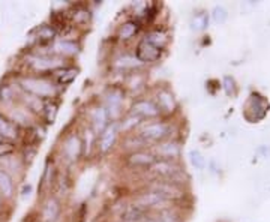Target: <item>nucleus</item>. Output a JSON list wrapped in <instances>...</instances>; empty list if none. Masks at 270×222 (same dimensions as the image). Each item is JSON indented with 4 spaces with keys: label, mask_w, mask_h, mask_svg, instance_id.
I'll return each instance as SVG.
<instances>
[{
    "label": "nucleus",
    "mask_w": 270,
    "mask_h": 222,
    "mask_svg": "<svg viewBox=\"0 0 270 222\" xmlns=\"http://www.w3.org/2000/svg\"><path fill=\"white\" fill-rule=\"evenodd\" d=\"M0 195L5 198H11L14 195V182L12 177L0 166Z\"/></svg>",
    "instance_id": "21"
},
{
    "label": "nucleus",
    "mask_w": 270,
    "mask_h": 222,
    "mask_svg": "<svg viewBox=\"0 0 270 222\" xmlns=\"http://www.w3.org/2000/svg\"><path fill=\"white\" fill-rule=\"evenodd\" d=\"M267 111H269L267 101L257 93H252L245 105V117L251 122H258L267 114Z\"/></svg>",
    "instance_id": "7"
},
{
    "label": "nucleus",
    "mask_w": 270,
    "mask_h": 222,
    "mask_svg": "<svg viewBox=\"0 0 270 222\" xmlns=\"http://www.w3.org/2000/svg\"><path fill=\"white\" fill-rule=\"evenodd\" d=\"M143 39L147 41L149 44H152L153 47L162 50V51H164V48H165V45H167V42H168V36H167V33L162 32V30H152V32H149Z\"/></svg>",
    "instance_id": "22"
},
{
    "label": "nucleus",
    "mask_w": 270,
    "mask_h": 222,
    "mask_svg": "<svg viewBox=\"0 0 270 222\" xmlns=\"http://www.w3.org/2000/svg\"><path fill=\"white\" fill-rule=\"evenodd\" d=\"M132 204H135V206H138V207H141V209H144L147 212H150V210H158L159 212V210H164V209H170L168 204H173V203L168 201L167 198H164L159 194L146 189L144 192L135 195Z\"/></svg>",
    "instance_id": "4"
},
{
    "label": "nucleus",
    "mask_w": 270,
    "mask_h": 222,
    "mask_svg": "<svg viewBox=\"0 0 270 222\" xmlns=\"http://www.w3.org/2000/svg\"><path fill=\"white\" fill-rule=\"evenodd\" d=\"M222 89H224V92H225L227 96H231V98L236 96L237 92H239V86H237L234 77H231V75H225L224 80H222Z\"/></svg>",
    "instance_id": "28"
},
{
    "label": "nucleus",
    "mask_w": 270,
    "mask_h": 222,
    "mask_svg": "<svg viewBox=\"0 0 270 222\" xmlns=\"http://www.w3.org/2000/svg\"><path fill=\"white\" fill-rule=\"evenodd\" d=\"M156 218L161 222H182L180 216H179L174 210H171V209L159 210L158 215H156Z\"/></svg>",
    "instance_id": "30"
},
{
    "label": "nucleus",
    "mask_w": 270,
    "mask_h": 222,
    "mask_svg": "<svg viewBox=\"0 0 270 222\" xmlns=\"http://www.w3.org/2000/svg\"><path fill=\"white\" fill-rule=\"evenodd\" d=\"M128 165L132 168H140V170H149L150 166L156 162V156L150 152V150H138V152H132L128 155L126 158Z\"/></svg>",
    "instance_id": "12"
},
{
    "label": "nucleus",
    "mask_w": 270,
    "mask_h": 222,
    "mask_svg": "<svg viewBox=\"0 0 270 222\" xmlns=\"http://www.w3.org/2000/svg\"><path fill=\"white\" fill-rule=\"evenodd\" d=\"M78 74L77 68H60L57 71H54V77L57 80L59 84H69L75 80Z\"/></svg>",
    "instance_id": "23"
},
{
    "label": "nucleus",
    "mask_w": 270,
    "mask_h": 222,
    "mask_svg": "<svg viewBox=\"0 0 270 222\" xmlns=\"http://www.w3.org/2000/svg\"><path fill=\"white\" fill-rule=\"evenodd\" d=\"M63 156L68 162H75L80 159L83 153V141L77 134H71L69 137L65 138L63 141Z\"/></svg>",
    "instance_id": "11"
},
{
    "label": "nucleus",
    "mask_w": 270,
    "mask_h": 222,
    "mask_svg": "<svg viewBox=\"0 0 270 222\" xmlns=\"http://www.w3.org/2000/svg\"><path fill=\"white\" fill-rule=\"evenodd\" d=\"M140 125H141V119L138 116L129 114L125 120H122V123H119V132H132Z\"/></svg>",
    "instance_id": "26"
},
{
    "label": "nucleus",
    "mask_w": 270,
    "mask_h": 222,
    "mask_svg": "<svg viewBox=\"0 0 270 222\" xmlns=\"http://www.w3.org/2000/svg\"><path fill=\"white\" fill-rule=\"evenodd\" d=\"M129 114H134V116H138L141 120L143 119H156L161 116V111L158 108V105L155 104V101L152 99H138L132 104V108Z\"/></svg>",
    "instance_id": "10"
},
{
    "label": "nucleus",
    "mask_w": 270,
    "mask_h": 222,
    "mask_svg": "<svg viewBox=\"0 0 270 222\" xmlns=\"http://www.w3.org/2000/svg\"><path fill=\"white\" fill-rule=\"evenodd\" d=\"M42 113H44V117H45L47 123H53L54 119H56V114H57V104L51 99L50 102L45 104V107H44V111H42Z\"/></svg>",
    "instance_id": "31"
},
{
    "label": "nucleus",
    "mask_w": 270,
    "mask_h": 222,
    "mask_svg": "<svg viewBox=\"0 0 270 222\" xmlns=\"http://www.w3.org/2000/svg\"><path fill=\"white\" fill-rule=\"evenodd\" d=\"M117 135H119V123L113 122L98 135V140H96V149H98V152L102 153V155L108 153L113 149V146L116 144Z\"/></svg>",
    "instance_id": "9"
},
{
    "label": "nucleus",
    "mask_w": 270,
    "mask_h": 222,
    "mask_svg": "<svg viewBox=\"0 0 270 222\" xmlns=\"http://www.w3.org/2000/svg\"><path fill=\"white\" fill-rule=\"evenodd\" d=\"M138 27H140V26H138L137 21L129 20V21L123 23V24L119 27V30H117V38H119L120 41H129V39H132V38L137 35Z\"/></svg>",
    "instance_id": "20"
},
{
    "label": "nucleus",
    "mask_w": 270,
    "mask_h": 222,
    "mask_svg": "<svg viewBox=\"0 0 270 222\" xmlns=\"http://www.w3.org/2000/svg\"><path fill=\"white\" fill-rule=\"evenodd\" d=\"M147 146H149V144H147L138 134H131V135H128L126 140H125V149H128L129 153L138 152V150H146Z\"/></svg>",
    "instance_id": "24"
},
{
    "label": "nucleus",
    "mask_w": 270,
    "mask_h": 222,
    "mask_svg": "<svg viewBox=\"0 0 270 222\" xmlns=\"http://www.w3.org/2000/svg\"><path fill=\"white\" fill-rule=\"evenodd\" d=\"M141 66H143V63L137 59V56L131 54L120 56L113 63V68L119 72H132V71H137Z\"/></svg>",
    "instance_id": "17"
},
{
    "label": "nucleus",
    "mask_w": 270,
    "mask_h": 222,
    "mask_svg": "<svg viewBox=\"0 0 270 222\" xmlns=\"http://www.w3.org/2000/svg\"><path fill=\"white\" fill-rule=\"evenodd\" d=\"M53 53L59 57L62 56H77L80 53V47L74 41L68 39H57L51 44Z\"/></svg>",
    "instance_id": "18"
},
{
    "label": "nucleus",
    "mask_w": 270,
    "mask_h": 222,
    "mask_svg": "<svg viewBox=\"0 0 270 222\" xmlns=\"http://www.w3.org/2000/svg\"><path fill=\"white\" fill-rule=\"evenodd\" d=\"M173 132V126L170 122L164 120H150L147 123H141L138 129V135L147 144H158L161 141L170 140Z\"/></svg>",
    "instance_id": "2"
},
{
    "label": "nucleus",
    "mask_w": 270,
    "mask_h": 222,
    "mask_svg": "<svg viewBox=\"0 0 270 222\" xmlns=\"http://www.w3.org/2000/svg\"><path fill=\"white\" fill-rule=\"evenodd\" d=\"M0 209H2V195H0Z\"/></svg>",
    "instance_id": "35"
},
{
    "label": "nucleus",
    "mask_w": 270,
    "mask_h": 222,
    "mask_svg": "<svg viewBox=\"0 0 270 222\" xmlns=\"http://www.w3.org/2000/svg\"><path fill=\"white\" fill-rule=\"evenodd\" d=\"M209 20H210V15H209L207 12H204V11L197 12V14L192 17V20H191V27H192V30H195V32H203V30H206L207 26H209Z\"/></svg>",
    "instance_id": "25"
},
{
    "label": "nucleus",
    "mask_w": 270,
    "mask_h": 222,
    "mask_svg": "<svg viewBox=\"0 0 270 222\" xmlns=\"http://www.w3.org/2000/svg\"><path fill=\"white\" fill-rule=\"evenodd\" d=\"M155 104L158 105V108L161 111V114H173L174 111L177 110V102L173 96L171 92L162 89L156 93L155 98Z\"/></svg>",
    "instance_id": "16"
},
{
    "label": "nucleus",
    "mask_w": 270,
    "mask_h": 222,
    "mask_svg": "<svg viewBox=\"0 0 270 222\" xmlns=\"http://www.w3.org/2000/svg\"><path fill=\"white\" fill-rule=\"evenodd\" d=\"M150 152L156 156V159H165V161H177L180 153H182V149H180V144L179 141L170 138V140H165L161 141L158 144H155Z\"/></svg>",
    "instance_id": "8"
},
{
    "label": "nucleus",
    "mask_w": 270,
    "mask_h": 222,
    "mask_svg": "<svg viewBox=\"0 0 270 222\" xmlns=\"http://www.w3.org/2000/svg\"><path fill=\"white\" fill-rule=\"evenodd\" d=\"M60 212H62L60 201L56 197L47 198L41 210V222H57Z\"/></svg>",
    "instance_id": "15"
},
{
    "label": "nucleus",
    "mask_w": 270,
    "mask_h": 222,
    "mask_svg": "<svg viewBox=\"0 0 270 222\" xmlns=\"http://www.w3.org/2000/svg\"><path fill=\"white\" fill-rule=\"evenodd\" d=\"M15 152V144L12 141H0V158H6L11 156Z\"/></svg>",
    "instance_id": "33"
},
{
    "label": "nucleus",
    "mask_w": 270,
    "mask_h": 222,
    "mask_svg": "<svg viewBox=\"0 0 270 222\" xmlns=\"http://www.w3.org/2000/svg\"><path fill=\"white\" fill-rule=\"evenodd\" d=\"M210 18L215 24H224L228 20V11L222 5H216L210 12Z\"/></svg>",
    "instance_id": "29"
},
{
    "label": "nucleus",
    "mask_w": 270,
    "mask_h": 222,
    "mask_svg": "<svg viewBox=\"0 0 270 222\" xmlns=\"http://www.w3.org/2000/svg\"><path fill=\"white\" fill-rule=\"evenodd\" d=\"M0 135L8 141H14L18 138V126L2 113H0Z\"/></svg>",
    "instance_id": "19"
},
{
    "label": "nucleus",
    "mask_w": 270,
    "mask_h": 222,
    "mask_svg": "<svg viewBox=\"0 0 270 222\" xmlns=\"http://www.w3.org/2000/svg\"><path fill=\"white\" fill-rule=\"evenodd\" d=\"M0 141H5V138H3L2 135H0Z\"/></svg>",
    "instance_id": "34"
},
{
    "label": "nucleus",
    "mask_w": 270,
    "mask_h": 222,
    "mask_svg": "<svg viewBox=\"0 0 270 222\" xmlns=\"http://www.w3.org/2000/svg\"><path fill=\"white\" fill-rule=\"evenodd\" d=\"M135 56L137 59L144 65V63H155L161 59L162 56V50L153 47L152 44H149L147 41L141 39L135 48Z\"/></svg>",
    "instance_id": "13"
},
{
    "label": "nucleus",
    "mask_w": 270,
    "mask_h": 222,
    "mask_svg": "<svg viewBox=\"0 0 270 222\" xmlns=\"http://www.w3.org/2000/svg\"><path fill=\"white\" fill-rule=\"evenodd\" d=\"M189 158H191V164L198 168V170H203L206 165V159L203 158V155L198 152V150H191L189 152Z\"/></svg>",
    "instance_id": "32"
},
{
    "label": "nucleus",
    "mask_w": 270,
    "mask_h": 222,
    "mask_svg": "<svg viewBox=\"0 0 270 222\" xmlns=\"http://www.w3.org/2000/svg\"><path fill=\"white\" fill-rule=\"evenodd\" d=\"M123 99H125V93L119 87H111L104 93V108L107 110L110 120L116 122V119L122 114Z\"/></svg>",
    "instance_id": "6"
},
{
    "label": "nucleus",
    "mask_w": 270,
    "mask_h": 222,
    "mask_svg": "<svg viewBox=\"0 0 270 222\" xmlns=\"http://www.w3.org/2000/svg\"><path fill=\"white\" fill-rule=\"evenodd\" d=\"M27 63L30 65V68L39 74L44 72H54L60 68H63V60L59 56H48V54H39V56H30L27 59Z\"/></svg>",
    "instance_id": "5"
},
{
    "label": "nucleus",
    "mask_w": 270,
    "mask_h": 222,
    "mask_svg": "<svg viewBox=\"0 0 270 222\" xmlns=\"http://www.w3.org/2000/svg\"><path fill=\"white\" fill-rule=\"evenodd\" d=\"M56 36H57V30L54 29L53 26H42L38 30V41L42 42V44H45V42L53 44Z\"/></svg>",
    "instance_id": "27"
},
{
    "label": "nucleus",
    "mask_w": 270,
    "mask_h": 222,
    "mask_svg": "<svg viewBox=\"0 0 270 222\" xmlns=\"http://www.w3.org/2000/svg\"><path fill=\"white\" fill-rule=\"evenodd\" d=\"M147 191H153L156 194L162 195L164 198H167L168 201L174 203L179 200H183L185 197V189L180 185L171 183V182H165V180H152L147 186Z\"/></svg>",
    "instance_id": "3"
},
{
    "label": "nucleus",
    "mask_w": 270,
    "mask_h": 222,
    "mask_svg": "<svg viewBox=\"0 0 270 222\" xmlns=\"http://www.w3.org/2000/svg\"><path fill=\"white\" fill-rule=\"evenodd\" d=\"M20 89L29 95H33L42 101L53 99L57 93V87L51 83V80H47L44 77H24L20 80Z\"/></svg>",
    "instance_id": "1"
},
{
    "label": "nucleus",
    "mask_w": 270,
    "mask_h": 222,
    "mask_svg": "<svg viewBox=\"0 0 270 222\" xmlns=\"http://www.w3.org/2000/svg\"><path fill=\"white\" fill-rule=\"evenodd\" d=\"M90 120H92V129L96 135H99L108 125H110V116L104 105H96L90 111Z\"/></svg>",
    "instance_id": "14"
}]
</instances>
